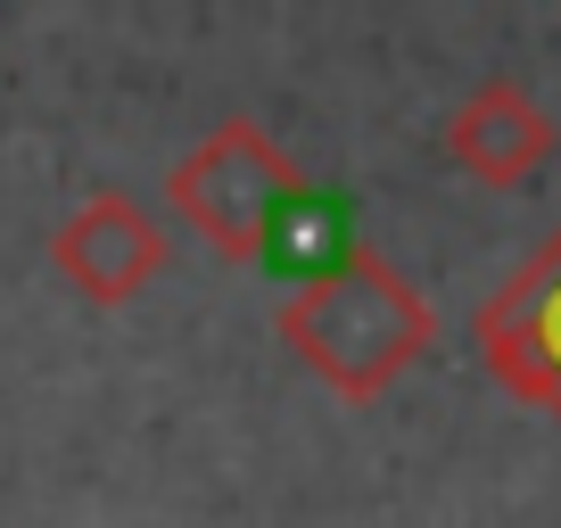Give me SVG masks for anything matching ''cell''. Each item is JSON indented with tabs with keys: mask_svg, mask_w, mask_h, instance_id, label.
I'll list each match as a JSON object with an SVG mask.
<instances>
[{
	"mask_svg": "<svg viewBox=\"0 0 561 528\" xmlns=\"http://www.w3.org/2000/svg\"><path fill=\"white\" fill-rule=\"evenodd\" d=\"M479 355L520 405L561 413V231L479 306Z\"/></svg>",
	"mask_w": 561,
	"mask_h": 528,
	"instance_id": "obj_3",
	"label": "cell"
},
{
	"mask_svg": "<svg viewBox=\"0 0 561 528\" xmlns=\"http://www.w3.org/2000/svg\"><path fill=\"white\" fill-rule=\"evenodd\" d=\"M165 198H174V215L215 248V256L248 264V256L273 248L280 215L306 198V174L256 116H231L165 174Z\"/></svg>",
	"mask_w": 561,
	"mask_h": 528,
	"instance_id": "obj_2",
	"label": "cell"
},
{
	"mask_svg": "<svg viewBox=\"0 0 561 528\" xmlns=\"http://www.w3.org/2000/svg\"><path fill=\"white\" fill-rule=\"evenodd\" d=\"M50 264L67 273L75 298L124 306V298H140V289L165 273V231H158V215L140 207L133 191H91L83 207L58 223Z\"/></svg>",
	"mask_w": 561,
	"mask_h": 528,
	"instance_id": "obj_4",
	"label": "cell"
},
{
	"mask_svg": "<svg viewBox=\"0 0 561 528\" xmlns=\"http://www.w3.org/2000/svg\"><path fill=\"white\" fill-rule=\"evenodd\" d=\"M280 338H289V355H298L306 371H322L347 405H371L404 364L430 355L438 314H430V298H421L388 256L347 248L322 282L280 298Z\"/></svg>",
	"mask_w": 561,
	"mask_h": 528,
	"instance_id": "obj_1",
	"label": "cell"
},
{
	"mask_svg": "<svg viewBox=\"0 0 561 528\" xmlns=\"http://www.w3.org/2000/svg\"><path fill=\"white\" fill-rule=\"evenodd\" d=\"M446 149H455L462 174L495 182V191H512V182H528L545 165V149H553V116H545L537 100H528L512 74H495V83H479L471 100L455 107V124H446Z\"/></svg>",
	"mask_w": 561,
	"mask_h": 528,
	"instance_id": "obj_5",
	"label": "cell"
}]
</instances>
